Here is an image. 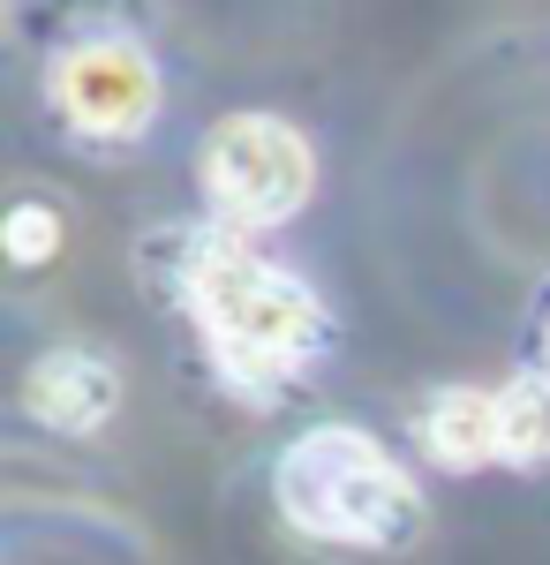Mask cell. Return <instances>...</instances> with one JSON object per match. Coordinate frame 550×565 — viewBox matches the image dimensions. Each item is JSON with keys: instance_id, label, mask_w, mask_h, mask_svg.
<instances>
[{"instance_id": "obj_6", "label": "cell", "mask_w": 550, "mask_h": 565, "mask_svg": "<svg viewBox=\"0 0 550 565\" xmlns=\"http://www.w3.org/2000/svg\"><path fill=\"white\" fill-rule=\"evenodd\" d=\"M415 437L445 476H475L498 460V392L475 385H445L415 407Z\"/></svg>"}, {"instance_id": "obj_1", "label": "cell", "mask_w": 550, "mask_h": 565, "mask_svg": "<svg viewBox=\"0 0 550 565\" xmlns=\"http://www.w3.org/2000/svg\"><path fill=\"white\" fill-rule=\"evenodd\" d=\"M173 287H181V309L197 317L212 362L226 370V385L250 392V399H279L332 340L325 302L295 271L256 257L234 226L189 234L173 257Z\"/></svg>"}, {"instance_id": "obj_7", "label": "cell", "mask_w": 550, "mask_h": 565, "mask_svg": "<svg viewBox=\"0 0 550 565\" xmlns=\"http://www.w3.org/2000/svg\"><path fill=\"white\" fill-rule=\"evenodd\" d=\"M498 460L506 468H543L550 460V370L498 385Z\"/></svg>"}, {"instance_id": "obj_3", "label": "cell", "mask_w": 550, "mask_h": 565, "mask_svg": "<svg viewBox=\"0 0 550 565\" xmlns=\"http://www.w3.org/2000/svg\"><path fill=\"white\" fill-rule=\"evenodd\" d=\"M197 181H204V204L219 212V226L264 234V226H287L317 196V151L279 114H226L197 151Z\"/></svg>"}, {"instance_id": "obj_4", "label": "cell", "mask_w": 550, "mask_h": 565, "mask_svg": "<svg viewBox=\"0 0 550 565\" xmlns=\"http://www.w3.org/2000/svg\"><path fill=\"white\" fill-rule=\"evenodd\" d=\"M45 98L91 143H136V136L159 121L167 84H159V61L144 53L136 31H106V39H76V45L53 53Z\"/></svg>"}, {"instance_id": "obj_8", "label": "cell", "mask_w": 550, "mask_h": 565, "mask_svg": "<svg viewBox=\"0 0 550 565\" xmlns=\"http://www.w3.org/2000/svg\"><path fill=\"white\" fill-rule=\"evenodd\" d=\"M61 242H68V226H61V212H53V204H15V212H8V226H0V249H8V264H15V271L53 264V257H61Z\"/></svg>"}, {"instance_id": "obj_5", "label": "cell", "mask_w": 550, "mask_h": 565, "mask_svg": "<svg viewBox=\"0 0 550 565\" xmlns=\"http://www.w3.org/2000/svg\"><path fill=\"white\" fill-rule=\"evenodd\" d=\"M23 415L53 437H98L121 415V362L91 340H61L23 377Z\"/></svg>"}, {"instance_id": "obj_9", "label": "cell", "mask_w": 550, "mask_h": 565, "mask_svg": "<svg viewBox=\"0 0 550 565\" xmlns=\"http://www.w3.org/2000/svg\"><path fill=\"white\" fill-rule=\"evenodd\" d=\"M543 354H550V324H543Z\"/></svg>"}, {"instance_id": "obj_2", "label": "cell", "mask_w": 550, "mask_h": 565, "mask_svg": "<svg viewBox=\"0 0 550 565\" xmlns=\"http://www.w3.org/2000/svg\"><path fill=\"white\" fill-rule=\"evenodd\" d=\"M272 498L287 527H302L309 543H339V551H408L430 527L415 468L355 423H317L287 437L272 460Z\"/></svg>"}]
</instances>
